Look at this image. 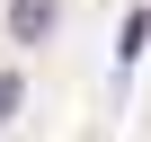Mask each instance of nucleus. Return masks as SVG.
I'll return each instance as SVG.
<instances>
[{
  "mask_svg": "<svg viewBox=\"0 0 151 142\" xmlns=\"http://www.w3.org/2000/svg\"><path fill=\"white\" fill-rule=\"evenodd\" d=\"M9 107H18V80H9V71H0V115H9Z\"/></svg>",
  "mask_w": 151,
  "mask_h": 142,
  "instance_id": "obj_2",
  "label": "nucleus"
},
{
  "mask_svg": "<svg viewBox=\"0 0 151 142\" xmlns=\"http://www.w3.org/2000/svg\"><path fill=\"white\" fill-rule=\"evenodd\" d=\"M53 18H62V0H9V36H27V44H36Z\"/></svg>",
  "mask_w": 151,
  "mask_h": 142,
  "instance_id": "obj_1",
  "label": "nucleus"
}]
</instances>
